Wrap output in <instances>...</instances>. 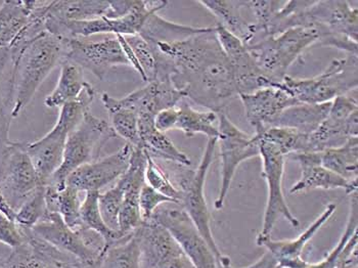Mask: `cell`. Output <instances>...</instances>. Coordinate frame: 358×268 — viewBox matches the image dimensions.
<instances>
[{"label":"cell","instance_id":"cell-1","mask_svg":"<svg viewBox=\"0 0 358 268\" xmlns=\"http://www.w3.org/2000/svg\"><path fill=\"white\" fill-rule=\"evenodd\" d=\"M152 45L171 62L172 83L185 99L220 114L240 94L215 27L185 41Z\"/></svg>","mask_w":358,"mask_h":268},{"label":"cell","instance_id":"cell-2","mask_svg":"<svg viewBox=\"0 0 358 268\" xmlns=\"http://www.w3.org/2000/svg\"><path fill=\"white\" fill-rule=\"evenodd\" d=\"M67 39L45 33L24 45L8 48L13 62V119L27 108L48 75L65 61Z\"/></svg>","mask_w":358,"mask_h":268},{"label":"cell","instance_id":"cell-3","mask_svg":"<svg viewBox=\"0 0 358 268\" xmlns=\"http://www.w3.org/2000/svg\"><path fill=\"white\" fill-rule=\"evenodd\" d=\"M217 143L218 139H208L204 154L196 170L189 169L187 166L179 165L171 162H165L164 168L160 166L173 183L174 187L180 192L181 198L179 205L191 217L194 225L217 258L218 263L224 255L221 253L211 232V225H210L211 217L208 209L204 190L208 171L213 162L214 152Z\"/></svg>","mask_w":358,"mask_h":268},{"label":"cell","instance_id":"cell-4","mask_svg":"<svg viewBox=\"0 0 358 268\" xmlns=\"http://www.w3.org/2000/svg\"><path fill=\"white\" fill-rule=\"evenodd\" d=\"M322 39L315 27H297L278 36L266 37L246 45L258 68L271 81L282 85L289 67L303 52Z\"/></svg>","mask_w":358,"mask_h":268},{"label":"cell","instance_id":"cell-5","mask_svg":"<svg viewBox=\"0 0 358 268\" xmlns=\"http://www.w3.org/2000/svg\"><path fill=\"white\" fill-rule=\"evenodd\" d=\"M357 55H347L334 59L326 71L313 78L298 79L287 75L284 88L299 103H331L336 97L348 94L358 84Z\"/></svg>","mask_w":358,"mask_h":268},{"label":"cell","instance_id":"cell-6","mask_svg":"<svg viewBox=\"0 0 358 268\" xmlns=\"http://www.w3.org/2000/svg\"><path fill=\"white\" fill-rule=\"evenodd\" d=\"M116 137V132L109 122L97 118L88 111L80 123L68 135L62 165L48 185L64 187L71 174L81 166L99 159L106 143Z\"/></svg>","mask_w":358,"mask_h":268},{"label":"cell","instance_id":"cell-7","mask_svg":"<svg viewBox=\"0 0 358 268\" xmlns=\"http://www.w3.org/2000/svg\"><path fill=\"white\" fill-rule=\"evenodd\" d=\"M218 143L221 158L220 194L214 203L216 210L224 206L236 169L243 162L260 155V137L241 130L224 113L218 114Z\"/></svg>","mask_w":358,"mask_h":268},{"label":"cell","instance_id":"cell-8","mask_svg":"<svg viewBox=\"0 0 358 268\" xmlns=\"http://www.w3.org/2000/svg\"><path fill=\"white\" fill-rule=\"evenodd\" d=\"M41 185L25 143L10 141L0 159V192L4 200L15 213Z\"/></svg>","mask_w":358,"mask_h":268},{"label":"cell","instance_id":"cell-9","mask_svg":"<svg viewBox=\"0 0 358 268\" xmlns=\"http://www.w3.org/2000/svg\"><path fill=\"white\" fill-rule=\"evenodd\" d=\"M152 219L170 232L196 268L217 267V258L211 248L179 204H163Z\"/></svg>","mask_w":358,"mask_h":268},{"label":"cell","instance_id":"cell-10","mask_svg":"<svg viewBox=\"0 0 358 268\" xmlns=\"http://www.w3.org/2000/svg\"><path fill=\"white\" fill-rule=\"evenodd\" d=\"M259 156L262 159L263 176L267 183L266 207L263 216L262 230L257 237L262 239L271 236L276 221L280 217L286 219L294 227H299L300 223L289 210L282 192V176L286 156L275 146L262 141V139Z\"/></svg>","mask_w":358,"mask_h":268},{"label":"cell","instance_id":"cell-11","mask_svg":"<svg viewBox=\"0 0 358 268\" xmlns=\"http://www.w3.org/2000/svg\"><path fill=\"white\" fill-rule=\"evenodd\" d=\"M358 135L357 97L345 94L331 101L326 120L308 135L307 153H322L329 148L343 146L349 139Z\"/></svg>","mask_w":358,"mask_h":268},{"label":"cell","instance_id":"cell-12","mask_svg":"<svg viewBox=\"0 0 358 268\" xmlns=\"http://www.w3.org/2000/svg\"><path fill=\"white\" fill-rule=\"evenodd\" d=\"M185 99L182 92L172 83L171 79H157L149 82L145 87L139 88L122 99H116L110 94H101V99L108 113L120 108L134 111L138 117H155L166 108L178 107Z\"/></svg>","mask_w":358,"mask_h":268},{"label":"cell","instance_id":"cell-13","mask_svg":"<svg viewBox=\"0 0 358 268\" xmlns=\"http://www.w3.org/2000/svg\"><path fill=\"white\" fill-rule=\"evenodd\" d=\"M83 70L90 71L99 80L117 66H129L116 36H107L101 41L81 38L67 39L66 59Z\"/></svg>","mask_w":358,"mask_h":268},{"label":"cell","instance_id":"cell-14","mask_svg":"<svg viewBox=\"0 0 358 268\" xmlns=\"http://www.w3.org/2000/svg\"><path fill=\"white\" fill-rule=\"evenodd\" d=\"M215 31L221 48L229 59L240 94H252L262 88H284V84L280 85L264 76L246 44L220 24L215 26Z\"/></svg>","mask_w":358,"mask_h":268},{"label":"cell","instance_id":"cell-15","mask_svg":"<svg viewBox=\"0 0 358 268\" xmlns=\"http://www.w3.org/2000/svg\"><path fill=\"white\" fill-rule=\"evenodd\" d=\"M132 150L134 147L126 143L114 154L81 166L68 176L66 185L79 192H99L125 174Z\"/></svg>","mask_w":358,"mask_h":268},{"label":"cell","instance_id":"cell-16","mask_svg":"<svg viewBox=\"0 0 358 268\" xmlns=\"http://www.w3.org/2000/svg\"><path fill=\"white\" fill-rule=\"evenodd\" d=\"M245 108V115L256 134L273 127L276 119L286 108L299 101L285 88H262L252 94L238 95Z\"/></svg>","mask_w":358,"mask_h":268},{"label":"cell","instance_id":"cell-17","mask_svg":"<svg viewBox=\"0 0 358 268\" xmlns=\"http://www.w3.org/2000/svg\"><path fill=\"white\" fill-rule=\"evenodd\" d=\"M147 155L141 148H134L129 166L120 177L124 187V198L119 213V232L128 234L138 230L143 223L139 211V194L145 183Z\"/></svg>","mask_w":358,"mask_h":268},{"label":"cell","instance_id":"cell-18","mask_svg":"<svg viewBox=\"0 0 358 268\" xmlns=\"http://www.w3.org/2000/svg\"><path fill=\"white\" fill-rule=\"evenodd\" d=\"M30 230L35 236L61 251L76 257L88 268H99L101 260L86 249L78 234L71 230L59 214L46 212L43 218Z\"/></svg>","mask_w":358,"mask_h":268},{"label":"cell","instance_id":"cell-19","mask_svg":"<svg viewBox=\"0 0 358 268\" xmlns=\"http://www.w3.org/2000/svg\"><path fill=\"white\" fill-rule=\"evenodd\" d=\"M141 248V268H163L183 253L170 232L156 221H143L136 230Z\"/></svg>","mask_w":358,"mask_h":268},{"label":"cell","instance_id":"cell-20","mask_svg":"<svg viewBox=\"0 0 358 268\" xmlns=\"http://www.w3.org/2000/svg\"><path fill=\"white\" fill-rule=\"evenodd\" d=\"M336 209L337 206L335 204H329L324 211L315 219V223L309 225L295 240L275 241L271 237H268L256 239V244L259 247H264L266 251L273 255L280 268H307L310 263L306 262L302 257L305 246L328 223L329 219L335 213Z\"/></svg>","mask_w":358,"mask_h":268},{"label":"cell","instance_id":"cell-21","mask_svg":"<svg viewBox=\"0 0 358 268\" xmlns=\"http://www.w3.org/2000/svg\"><path fill=\"white\" fill-rule=\"evenodd\" d=\"M70 130L57 121L54 128L38 141L25 143L30 160L42 185H48L62 165L66 141Z\"/></svg>","mask_w":358,"mask_h":268},{"label":"cell","instance_id":"cell-22","mask_svg":"<svg viewBox=\"0 0 358 268\" xmlns=\"http://www.w3.org/2000/svg\"><path fill=\"white\" fill-rule=\"evenodd\" d=\"M301 167V177L291 188V194H299L310 190L342 188L350 196L357 192V181H347L341 176L324 168L320 161V153H296L289 155Z\"/></svg>","mask_w":358,"mask_h":268},{"label":"cell","instance_id":"cell-23","mask_svg":"<svg viewBox=\"0 0 358 268\" xmlns=\"http://www.w3.org/2000/svg\"><path fill=\"white\" fill-rule=\"evenodd\" d=\"M141 148L154 160L171 162L189 167L192 162L189 157L181 152L173 141L155 126L152 117H138Z\"/></svg>","mask_w":358,"mask_h":268},{"label":"cell","instance_id":"cell-24","mask_svg":"<svg viewBox=\"0 0 358 268\" xmlns=\"http://www.w3.org/2000/svg\"><path fill=\"white\" fill-rule=\"evenodd\" d=\"M207 8L212 15H215L220 25L227 29L234 36L238 37L244 44L253 41L254 33L252 23H249L242 15L245 8V1L233 0H202L198 1Z\"/></svg>","mask_w":358,"mask_h":268},{"label":"cell","instance_id":"cell-25","mask_svg":"<svg viewBox=\"0 0 358 268\" xmlns=\"http://www.w3.org/2000/svg\"><path fill=\"white\" fill-rule=\"evenodd\" d=\"M79 194V190L68 185L64 187L46 185L44 190L46 212L59 214L64 223L74 232L83 227L80 214L83 202Z\"/></svg>","mask_w":358,"mask_h":268},{"label":"cell","instance_id":"cell-26","mask_svg":"<svg viewBox=\"0 0 358 268\" xmlns=\"http://www.w3.org/2000/svg\"><path fill=\"white\" fill-rule=\"evenodd\" d=\"M331 103L303 104L292 106L280 115L273 127H286L304 134H311L326 120Z\"/></svg>","mask_w":358,"mask_h":268},{"label":"cell","instance_id":"cell-27","mask_svg":"<svg viewBox=\"0 0 358 268\" xmlns=\"http://www.w3.org/2000/svg\"><path fill=\"white\" fill-rule=\"evenodd\" d=\"M14 108L13 62L8 48H0V159L10 143Z\"/></svg>","mask_w":358,"mask_h":268},{"label":"cell","instance_id":"cell-28","mask_svg":"<svg viewBox=\"0 0 358 268\" xmlns=\"http://www.w3.org/2000/svg\"><path fill=\"white\" fill-rule=\"evenodd\" d=\"M206 29L173 23L159 15L158 13H152L143 24L138 35L149 43H172L200 34Z\"/></svg>","mask_w":358,"mask_h":268},{"label":"cell","instance_id":"cell-29","mask_svg":"<svg viewBox=\"0 0 358 268\" xmlns=\"http://www.w3.org/2000/svg\"><path fill=\"white\" fill-rule=\"evenodd\" d=\"M35 1L12 0L0 6V48H10L27 25Z\"/></svg>","mask_w":358,"mask_h":268},{"label":"cell","instance_id":"cell-30","mask_svg":"<svg viewBox=\"0 0 358 268\" xmlns=\"http://www.w3.org/2000/svg\"><path fill=\"white\" fill-rule=\"evenodd\" d=\"M83 69L76 64L65 59L61 64L59 81L55 90L45 97L46 107L61 108L66 104L76 99L86 84Z\"/></svg>","mask_w":358,"mask_h":268},{"label":"cell","instance_id":"cell-31","mask_svg":"<svg viewBox=\"0 0 358 268\" xmlns=\"http://www.w3.org/2000/svg\"><path fill=\"white\" fill-rule=\"evenodd\" d=\"M322 165L347 181H357L358 137H351L339 148L320 153Z\"/></svg>","mask_w":358,"mask_h":268},{"label":"cell","instance_id":"cell-32","mask_svg":"<svg viewBox=\"0 0 358 268\" xmlns=\"http://www.w3.org/2000/svg\"><path fill=\"white\" fill-rule=\"evenodd\" d=\"M109 6L106 0H63L50 1L48 13L61 21H88L103 17Z\"/></svg>","mask_w":358,"mask_h":268},{"label":"cell","instance_id":"cell-33","mask_svg":"<svg viewBox=\"0 0 358 268\" xmlns=\"http://www.w3.org/2000/svg\"><path fill=\"white\" fill-rule=\"evenodd\" d=\"M178 116L176 122V129L180 130L187 137L194 136L196 134L206 135L208 139H218L220 132L217 126V114L211 111L200 112L194 110L187 104H181L178 108Z\"/></svg>","mask_w":358,"mask_h":268},{"label":"cell","instance_id":"cell-34","mask_svg":"<svg viewBox=\"0 0 358 268\" xmlns=\"http://www.w3.org/2000/svg\"><path fill=\"white\" fill-rule=\"evenodd\" d=\"M99 268H141V248L136 232L110 246Z\"/></svg>","mask_w":358,"mask_h":268},{"label":"cell","instance_id":"cell-35","mask_svg":"<svg viewBox=\"0 0 358 268\" xmlns=\"http://www.w3.org/2000/svg\"><path fill=\"white\" fill-rule=\"evenodd\" d=\"M99 192H87L81 204V221L84 227L99 232L107 241L108 247L122 241L128 236H122L119 232L110 230L101 214L99 206ZM130 236V234H129Z\"/></svg>","mask_w":358,"mask_h":268},{"label":"cell","instance_id":"cell-36","mask_svg":"<svg viewBox=\"0 0 358 268\" xmlns=\"http://www.w3.org/2000/svg\"><path fill=\"white\" fill-rule=\"evenodd\" d=\"M259 135L262 141L275 146L285 155L307 153L308 135L286 127H271Z\"/></svg>","mask_w":358,"mask_h":268},{"label":"cell","instance_id":"cell-37","mask_svg":"<svg viewBox=\"0 0 358 268\" xmlns=\"http://www.w3.org/2000/svg\"><path fill=\"white\" fill-rule=\"evenodd\" d=\"M45 185H41L15 211V223L22 228H32L46 213Z\"/></svg>","mask_w":358,"mask_h":268},{"label":"cell","instance_id":"cell-38","mask_svg":"<svg viewBox=\"0 0 358 268\" xmlns=\"http://www.w3.org/2000/svg\"><path fill=\"white\" fill-rule=\"evenodd\" d=\"M123 198H124V187L120 178L114 187L106 190L103 194L99 192V206L101 216L106 225L115 232H119V213H120Z\"/></svg>","mask_w":358,"mask_h":268},{"label":"cell","instance_id":"cell-39","mask_svg":"<svg viewBox=\"0 0 358 268\" xmlns=\"http://www.w3.org/2000/svg\"><path fill=\"white\" fill-rule=\"evenodd\" d=\"M110 126L116 132L117 136L124 139L132 147L141 148L138 114L127 108H120L110 113Z\"/></svg>","mask_w":358,"mask_h":268},{"label":"cell","instance_id":"cell-40","mask_svg":"<svg viewBox=\"0 0 358 268\" xmlns=\"http://www.w3.org/2000/svg\"><path fill=\"white\" fill-rule=\"evenodd\" d=\"M147 155V154H145ZM145 183L160 194L164 195L176 203H180V192L174 187L168 175L165 174L156 160L147 155V166L145 172Z\"/></svg>","mask_w":358,"mask_h":268},{"label":"cell","instance_id":"cell-41","mask_svg":"<svg viewBox=\"0 0 358 268\" xmlns=\"http://www.w3.org/2000/svg\"><path fill=\"white\" fill-rule=\"evenodd\" d=\"M125 38L136 55L139 66L145 74V82L149 83L154 81L157 75L156 52L154 46L139 35L125 36Z\"/></svg>","mask_w":358,"mask_h":268},{"label":"cell","instance_id":"cell-42","mask_svg":"<svg viewBox=\"0 0 358 268\" xmlns=\"http://www.w3.org/2000/svg\"><path fill=\"white\" fill-rule=\"evenodd\" d=\"M1 268H52L37 256L24 241L19 247L12 248L8 256L0 258Z\"/></svg>","mask_w":358,"mask_h":268},{"label":"cell","instance_id":"cell-43","mask_svg":"<svg viewBox=\"0 0 358 268\" xmlns=\"http://www.w3.org/2000/svg\"><path fill=\"white\" fill-rule=\"evenodd\" d=\"M139 211L143 221L151 220L155 211L166 203H176L145 183L139 194ZM178 204V203H176Z\"/></svg>","mask_w":358,"mask_h":268},{"label":"cell","instance_id":"cell-44","mask_svg":"<svg viewBox=\"0 0 358 268\" xmlns=\"http://www.w3.org/2000/svg\"><path fill=\"white\" fill-rule=\"evenodd\" d=\"M0 234L3 240L2 244L10 248L19 247L25 241L21 228L1 211H0Z\"/></svg>","mask_w":358,"mask_h":268},{"label":"cell","instance_id":"cell-45","mask_svg":"<svg viewBox=\"0 0 358 268\" xmlns=\"http://www.w3.org/2000/svg\"><path fill=\"white\" fill-rule=\"evenodd\" d=\"M357 232L338 255L334 268H352L353 265H357Z\"/></svg>","mask_w":358,"mask_h":268},{"label":"cell","instance_id":"cell-46","mask_svg":"<svg viewBox=\"0 0 358 268\" xmlns=\"http://www.w3.org/2000/svg\"><path fill=\"white\" fill-rule=\"evenodd\" d=\"M178 108H166L155 117V126L161 132L176 129L178 122Z\"/></svg>","mask_w":358,"mask_h":268},{"label":"cell","instance_id":"cell-47","mask_svg":"<svg viewBox=\"0 0 358 268\" xmlns=\"http://www.w3.org/2000/svg\"><path fill=\"white\" fill-rule=\"evenodd\" d=\"M244 268H280L278 267V262L275 259V257L273 256L268 251H266V253L263 255L262 258L259 260L256 261L254 265H250L248 267Z\"/></svg>","mask_w":358,"mask_h":268},{"label":"cell","instance_id":"cell-48","mask_svg":"<svg viewBox=\"0 0 358 268\" xmlns=\"http://www.w3.org/2000/svg\"><path fill=\"white\" fill-rule=\"evenodd\" d=\"M163 268H196L194 263L189 260V257L185 254H181L180 256L172 259Z\"/></svg>","mask_w":358,"mask_h":268},{"label":"cell","instance_id":"cell-49","mask_svg":"<svg viewBox=\"0 0 358 268\" xmlns=\"http://www.w3.org/2000/svg\"><path fill=\"white\" fill-rule=\"evenodd\" d=\"M0 211L2 212L4 215H6L8 218H10V220H15V212L13 211L12 208L8 205L6 201L4 200L3 196H2L1 192H0Z\"/></svg>","mask_w":358,"mask_h":268},{"label":"cell","instance_id":"cell-50","mask_svg":"<svg viewBox=\"0 0 358 268\" xmlns=\"http://www.w3.org/2000/svg\"><path fill=\"white\" fill-rule=\"evenodd\" d=\"M216 268H234L231 267V258L224 255V257L217 263V267Z\"/></svg>","mask_w":358,"mask_h":268},{"label":"cell","instance_id":"cell-51","mask_svg":"<svg viewBox=\"0 0 358 268\" xmlns=\"http://www.w3.org/2000/svg\"><path fill=\"white\" fill-rule=\"evenodd\" d=\"M0 258H1V255H0ZM0 268H1V265H0Z\"/></svg>","mask_w":358,"mask_h":268}]
</instances>
